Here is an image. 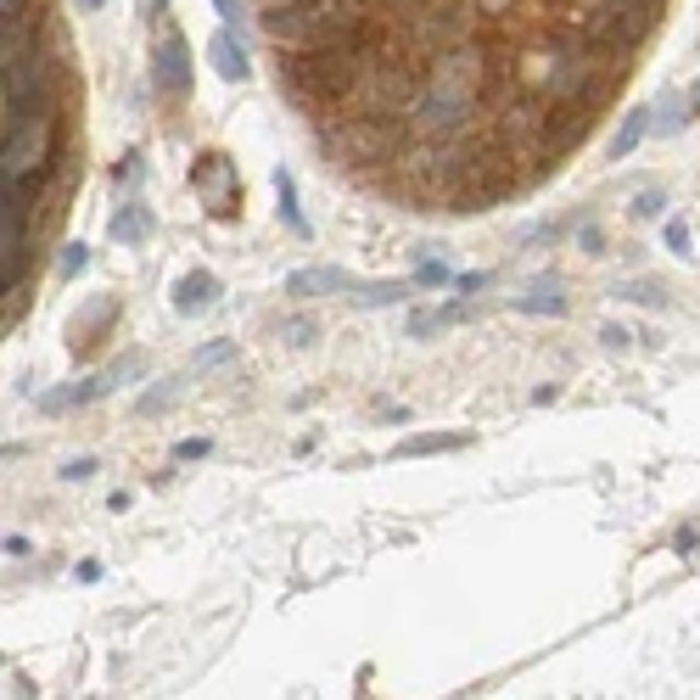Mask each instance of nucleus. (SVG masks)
<instances>
[{
    "instance_id": "f257e3e1",
    "label": "nucleus",
    "mask_w": 700,
    "mask_h": 700,
    "mask_svg": "<svg viewBox=\"0 0 700 700\" xmlns=\"http://www.w3.org/2000/svg\"><path fill=\"white\" fill-rule=\"evenodd\" d=\"M471 90H459V84H443V79H427L420 84V96L409 102V124L415 135H432V140H448L459 135L465 124H471Z\"/></svg>"
},
{
    "instance_id": "f03ea898",
    "label": "nucleus",
    "mask_w": 700,
    "mask_h": 700,
    "mask_svg": "<svg viewBox=\"0 0 700 700\" xmlns=\"http://www.w3.org/2000/svg\"><path fill=\"white\" fill-rule=\"evenodd\" d=\"M191 185H197V197L213 219H230L242 208V179H236V163H230L224 152H202L197 168H191Z\"/></svg>"
},
{
    "instance_id": "7ed1b4c3",
    "label": "nucleus",
    "mask_w": 700,
    "mask_h": 700,
    "mask_svg": "<svg viewBox=\"0 0 700 700\" xmlns=\"http://www.w3.org/2000/svg\"><path fill=\"white\" fill-rule=\"evenodd\" d=\"M152 84H158V96H168V102L191 96V45H185L174 28L158 39V51H152Z\"/></svg>"
},
{
    "instance_id": "20e7f679",
    "label": "nucleus",
    "mask_w": 700,
    "mask_h": 700,
    "mask_svg": "<svg viewBox=\"0 0 700 700\" xmlns=\"http://www.w3.org/2000/svg\"><path fill=\"white\" fill-rule=\"evenodd\" d=\"M287 292H292V298H337V292H353V275L337 269V264L292 269V275H287Z\"/></svg>"
},
{
    "instance_id": "39448f33",
    "label": "nucleus",
    "mask_w": 700,
    "mask_h": 700,
    "mask_svg": "<svg viewBox=\"0 0 700 700\" xmlns=\"http://www.w3.org/2000/svg\"><path fill=\"white\" fill-rule=\"evenodd\" d=\"M208 62H213V73L219 79H230V84H242V79H253V62H247V45L236 39V28H219L213 39H208Z\"/></svg>"
},
{
    "instance_id": "423d86ee",
    "label": "nucleus",
    "mask_w": 700,
    "mask_h": 700,
    "mask_svg": "<svg viewBox=\"0 0 700 700\" xmlns=\"http://www.w3.org/2000/svg\"><path fill=\"white\" fill-rule=\"evenodd\" d=\"M135 370H147V353H118L113 364H102L90 382H79V404H96L107 393H118L124 382H135Z\"/></svg>"
},
{
    "instance_id": "0eeeda50",
    "label": "nucleus",
    "mask_w": 700,
    "mask_h": 700,
    "mask_svg": "<svg viewBox=\"0 0 700 700\" xmlns=\"http://www.w3.org/2000/svg\"><path fill=\"white\" fill-rule=\"evenodd\" d=\"M213 303H219V280H213L208 269H191V275L174 280V308H179V314H202V308H213Z\"/></svg>"
},
{
    "instance_id": "6e6552de",
    "label": "nucleus",
    "mask_w": 700,
    "mask_h": 700,
    "mask_svg": "<svg viewBox=\"0 0 700 700\" xmlns=\"http://www.w3.org/2000/svg\"><path fill=\"white\" fill-rule=\"evenodd\" d=\"M650 129H656V107H633V113L622 118V129L611 135V147H605V158H611V163H622V158L639 147V140H644Z\"/></svg>"
},
{
    "instance_id": "1a4fd4ad",
    "label": "nucleus",
    "mask_w": 700,
    "mask_h": 700,
    "mask_svg": "<svg viewBox=\"0 0 700 700\" xmlns=\"http://www.w3.org/2000/svg\"><path fill=\"white\" fill-rule=\"evenodd\" d=\"M459 319H465V308H459V303H443V308H415L404 331H409V337H438L443 325H459Z\"/></svg>"
},
{
    "instance_id": "9d476101",
    "label": "nucleus",
    "mask_w": 700,
    "mask_h": 700,
    "mask_svg": "<svg viewBox=\"0 0 700 700\" xmlns=\"http://www.w3.org/2000/svg\"><path fill=\"white\" fill-rule=\"evenodd\" d=\"M147 230H152V213H147V208L135 202V208H118V213H113V224H107V236H113V242H124V247H135L140 236H147Z\"/></svg>"
},
{
    "instance_id": "9b49d317",
    "label": "nucleus",
    "mask_w": 700,
    "mask_h": 700,
    "mask_svg": "<svg viewBox=\"0 0 700 700\" xmlns=\"http://www.w3.org/2000/svg\"><path fill=\"white\" fill-rule=\"evenodd\" d=\"M409 292H420L415 280H376V287H353L348 298H353L359 308H382V303H398V298H409Z\"/></svg>"
},
{
    "instance_id": "f8f14e48",
    "label": "nucleus",
    "mask_w": 700,
    "mask_h": 700,
    "mask_svg": "<svg viewBox=\"0 0 700 700\" xmlns=\"http://www.w3.org/2000/svg\"><path fill=\"white\" fill-rule=\"evenodd\" d=\"M275 202H280V219H287L298 236L308 230V219H303V208H298V185H292V174L287 168H275Z\"/></svg>"
},
{
    "instance_id": "ddd939ff",
    "label": "nucleus",
    "mask_w": 700,
    "mask_h": 700,
    "mask_svg": "<svg viewBox=\"0 0 700 700\" xmlns=\"http://www.w3.org/2000/svg\"><path fill=\"white\" fill-rule=\"evenodd\" d=\"M191 382H197L191 370H185V376H168V382H158L152 393H140V404H135V409H140V415H158V409H168V404H174L185 387H191Z\"/></svg>"
},
{
    "instance_id": "4468645a",
    "label": "nucleus",
    "mask_w": 700,
    "mask_h": 700,
    "mask_svg": "<svg viewBox=\"0 0 700 700\" xmlns=\"http://www.w3.org/2000/svg\"><path fill=\"white\" fill-rule=\"evenodd\" d=\"M533 287H538V292L516 298V308H522V314H567V298L549 292V287H560V280H533Z\"/></svg>"
},
{
    "instance_id": "2eb2a0df",
    "label": "nucleus",
    "mask_w": 700,
    "mask_h": 700,
    "mask_svg": "<svg viewBox=\"0 0 700 700\" xmlns=\"http://www.w3.org/2000/svg\"><path fill=\"white\" fill-rule=\"evenodd\" d=\"M465 438L459 432H432V438H409V443H398V459H409V454H443V448H459Z\"/></svg>"
},
{
    "instance_id": "dca6fc26",
    "label": "nucleus",
    "mask_w": 700,
    "mask_h": 700,
    "mask_svg": "<svg viewBox=\"0 0 700 700\" xmlns=\"http://www.w3.org/2000/svg\"><path fill=\"white\" fill-rule=\"evenodd\" d=\"M224 359H236V348H230V342H208V348L191 353V364H185V370H191V376H202V370H213V364H224Z\"/></svg>"
},
{
    "instance_id": "f3484780",
    "label": "nucleus",
    "mask_w": 700,
    "mask_h": 700,
    "mask_svg": "<svg viewBox=\"0 0 700 700\" xmlns=\"http://www.w3.org/2000/svg\"><path fill=\"white\" fill-rule=\"evenodd\" d=\"M656 107H662V113H656V129H662V135H678V124H684V107H678V96H662Z\"/></svg>"
},
{
    "instance_id": "a211bd4d",
    "label": "nucleus",
    "mask_w": 700,
    "mask_h": 700,
    "mask_svg": "<svg viewBox=\"0 0 700 700\" xmlns=\"http://www.w3.org/2000/svg\"><path fill=\"white\" fill-rule=\"evenodd\" d=\"M662 208H667V197H662V191H644V197L633 202V219H656Z\"/></svg>"
},
{
    "instance_id": "6ab92c4d",
    "label": "nucleus",
    "mask_w": 700,
    "mask_h": 700,
    "mask_svg": "<svg viewBox=\"0 0 700 700\" xmlns=\"http://www.w3.org/2000/svg\"><path fill=\"white\" fill-rule=\"evenodd\" d=\"M667 247H673L678 258H689V224H684V219H673V224H667Z\"/></svg>"
},
{
    "instance_id": "aec40b11",
    "label": "nucleus",
    "mask_w": 700,
    "mask_h": 700,
    "mask_svg": "<svg viewBox=\"0 0 700 700\" xmlns=\"http://www.w3.org/2000/svg\"><path fill=\"white\" fill-rule=\"evenodd\" d=\"M79 269H84V242H68V247H62V275L73 280Z\"/></svg>"
},
{
    "instance_id": "412c9836",
    "label": "nucleus",
    "mask_w": 700,
    "mask_h": 700,
    "mask_svg": "<svg viewBox=\"0 0 700 700\" xmlns=\"http://www.w3.org/2000/svg\"><path fill=\"white\" fill-rule=\"evenodd\" d=\"M443 280H448L443 264H420V269H415V287H443Z\"/></svg>"
},
{
    "instance_id": "4be33fe9",
    "label": "nucleus",
    "mask_w": 700,
    "mask_h": 700,
    "mask_svg": "<svg viewBox=\"0 0 700 700\" xmlns=\"http://www.w3.org/2000/svg\"><path fill=\"white\" fill-rule=\"evenodd\" d=\"M213 7H219V18H224L230 28H242V23H247V12H242V0H213Z\"/></svg>"
},
{
    "instance_id": "5701e85b",
    "label": "nucleus",
    "mask_w": 700,
    "mask_h": 700,
    "mask_svg": "<svg viewBox=\"0 0 700 700\" xmlns=\"http://www.w3.org/2000/svg\"><path fill=\"white\" fill-rule=\"evenodd\" d=\"M213 443H202V438H185V443H174V459H202Z\"/></svg>"
},
{
    "instance_id": "b1692460",
    "label": "nucleus",
    "mask_w": 700,
    "mask_h": 700,
    "mask_svg": "<svg viewBox=\"0 0 700 700\" xmlns=\"http://www.w3.org/2000/svg\"><path fill=\"white\" fill-rule=\"evenodd\" d=\"M287 342L308 348V342H314V325H308V319H292V325H287Z\"/></svg>"
},
{
    "instance_id": "393cba45",
    "label": "nucleus",
    "mask_w": 700,
    "mask_h": 700,
    "mask_svg": "<svg viewBox=\"0 0 700 700\" xmlns=\"http://www.w3.org/2000/svg\"><path fill=\"white\" fill-rule=\"evenodd\" d=\"M0 18H7V23H18V18H28V0H0Z\"/></svg>"
},
{
    "instance_id": "a878e982",
    "label": "nucleus",
    "mask_w": 700,
    "mask_h": 700,
    "mask_svg": "<svg viewBox=\"0 0 700 700\" xmlns=\"http://www.w3.org/2000/svg\"><path fill=\"white\" fill-rule=\"evenodd\" d=\"M90 471H96V459H73V465H68V471H62V477H68V482H84Z\"/></svg>"
},
{
    "instance_id": "bb28decb",
    "label": "nucleus",
    "mask_w": 700,
    "mask_h": 700,
    "mask_svg": "<svg viewBox=\"0 0 700 700\" xmlns=\"http://www.w3.org/2000/svg\"><path fill=\"white\" fill-rule=\"evenodd\" d=\"M628 298H644V303H667V298L656 292V280H644V287H628Z\"/></svg>"
},
{
    "instance_id": "cd10ccee",
    "label": "nucleus",
    "mask_w": 700,
    "mask_h": 700,
    "mask_svg": "<svg viewBox=\"0 0 700 700\" xmlns=\"http://www.w3.org/2000/svg\"><path fill=\"white\" fill-rule=\"evenodd\" d=\"M454 287H459L465 298H471V292H482V287H488V275H459V280H454Z\"/></svg>"
},
{
    "instance_id": "c85d7f7f",
    "label": "nucleus",
    "mask_w": 700,
    "mask_h": 700,
    "mask_svg": "<svg viewBox=\"0 0 700 700\" xmlns=\"http://www.w3.org/2000/svg\"><path fill=\"white\" fill-rule=\"evenodd\" d=\"M583 253H605V236H599V230H583Z\"/></svg>"
},
{
    "instance_id": "c756f323",
    "label": "nucleus",
    "mask_w": 700,
    "mask_h": 700,
    "mask_svg": "<svg viewBox=\"0 0 700 700\" xmlns=\"http://www.w3.org/2000/svg\"><path fill=\"white\" fill-rule=\"evenodd\" d=\"M689 107H695V113H700V79H695V84H689Z\"/></svg>"
},
{
    "instance_id": "7c9ffc66",
    "label": "nucleus",
    "mask_w": 700,
    "mask_h": 700,
    "mask_svg": "<svg viewBox=\"0 0 700 700\" xmlns=\"http://www.w3.org/2000/svg\"><path fill=\"white\" fill-rule=\"evenodd\" d=\"M79 7H84V12H102V7H107V0H79Z\"/></svg>"
}]
</instances>
